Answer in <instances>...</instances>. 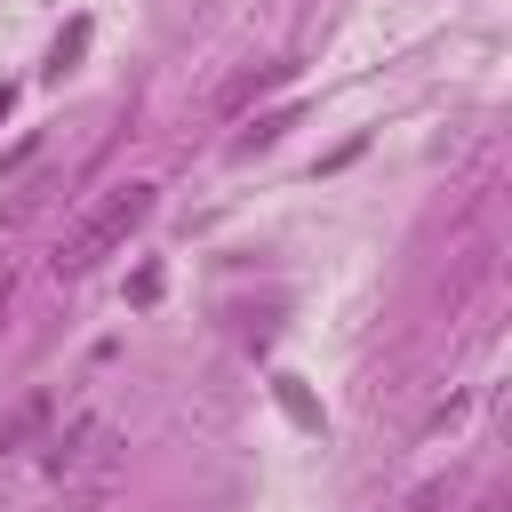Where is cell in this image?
<instances>
[{"label": "cell", "mask_w": 512, "mask_h": 512, "mask_svg": "<svg viewBox=\"0 0 512 512\" xmlns=\"http://www.w3.org/2000/svg\"><path fill=\"white\" fill-rule=\"evenodd\" d=\"M152 208H160V192H152V184H112V192H104V200H96V208L56 240V256H48V264H56V280L96 272L112 248H128V240L144 232V216H152Z\"/></svg>", "instance_id": "obj_1"}, {"label": "cell", "mask_w": 512, "mask_h": 512, "mask_svg": "<svg viewBox=\"0 0 512 512\" xmlns=\"http://www.w3.org/2000/svg\"><path fill=\"white\" fill-rule=\"evenodd\" d=\"M40 464H48V480L80 488V512H88V504L112 488V472H120V432H112L104 416H80L72 432H56V440H48V456H40Z\"/></svg>", "instance_id": "obj_2"}, {"label": "cell", "mask_w": 512, "mask_h": 512, "mask_svg": "<svg viewBox=\"0 0 512 512\" xmlns=\"http://www.w3.org/2000/svg\"><path fill=\"white\" fill-rule=\"evenodd\" d=\"M48 424H56V392H40V384H32V392H24V400L0 416V456L40 448V432H48Z\"/></svg>", "instance_id": "obj_3"}, {"label": "cell", "mask_w": 512, "mask_h": 512, "mask_svg": "<svg viewBox=\"0 0 512 512\" xmlns=\"http://www.w3.org/2000/svg\"><path fill=\"white\" fill-rule=\"evenodd\" d=\"M288 128H296V104H280V112H264V120H248V128L232 136V152H240V160H256V152H272V144H280Z\"/></svg>", "instance_id": "obj_4"}, {"label": "cell", "mask_w": 512, "mask_h": 512, "mask_svg": "<svg viewBox=\"0 0 512 512\" xmlns=\"http://www.w3.org/2000/svg\"><path fill=\"white\" fill-rule=\"evenodd\" d=\"M288 72H296V64H264V72H248V80H232V88H224V96H216V104H224V112H240V104H248V96H256V88H280V80H288Z\"/></svg>", "instance_id": "obj_5"}, {"label": "cell", "mask_w": 512, "mask_h": 512, "mask_svg": "<svg viewBox=\"0 0 512 512\" xmlns=\"http://www.w3.org/2000/svg\"><path fill=\"white\" fill-rule=\"evenodd\" d=\"M80 48H88V24H64V40H56V48H48V72H56V80H64V72H72V56H80Z\"/></svg>", "instance_id": "obj_6"}, {"label": "cell", "mask_w": 512, "mask_h": 512, "mask_svg": "<svg viewBox=\"0 0 512 512\" xmlns=\"http://www.w3.org/2000/svg\"><path fill=\"white\" fill-rule=\"evenodd\" d=\"M400 512H448V480H432V488H416Z\"/></svg>", "instance_id": "obj_7"}, {"label": "cell", "mask_w": 512, "mask_h": 512, "mask_svg": "<svg viewBox=\"0 0 512 512\" xmlns=\"http://www.w3.org/2000/svg\"><path fill=\"white\" fill-rule=\"evenodd\" d=\"M8 104H16V88H8V80H0V112H8Z\"/></svg>", "instance_id": "obj_8"}, {"label": "cell", "mask_w": 512, "mask_h": 512, "mask_svg": "<svg viewBox=\"0 0 512 512\" xmlns=\"http://www.w3.org/2000/svg\"><path fill=\"white\" fill-rule=\"evenodd\" d=\"M8 288H16V280H8V272H0V312H8Z\"/></svg>", "instance_id": "obj_9"}, {"label": "cell", "mask_w": 512, "mask_h": 512, "mask_svg": "<svg viewBox=\"0 0 512 512\" xmlns=\"http://www.w3.org/2000/svg\"><path fill=\"white\" fill-rule=\"evenodd\" d=\"M472 512H496V504H472Z\"/></svg>", "instance_id": "obj_10"}]
</instances>
